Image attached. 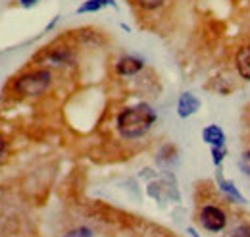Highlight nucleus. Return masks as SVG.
Returning a JSON list of instances; mask_svg holds the SVG:
<instances>
[{
    "instance_id": "nucleus-1",
    "label": "nucleus",
    "mask_w": 250,
    "mask_h": 237,
    "mask_svg": "<svg viewBox=\"0 0 250 237\" xmlns=\"http://www.w3.org/2000/svg\"><path fill=\"white\" fill-rule=\"evenodd\" d=\"M156 119V110L150 104L139 102L135 106H127L118 114L116 129L124 139H141L152 129Z\"/></svg>"
},
{
    "instance_id": "nucleus-2",
    "label": "nucleus",
    "mask_w": 250,
    "mask_h": 237,
    "mask_svg": "<svg viewBox=\"0 0 250 237\" xmlns=\"http://www.w3.org/2000/svg\"><path fill=\"white\" fill-rule=\"evenodd\" d=\"M52 85V73L48 70H33L14 79L12 91L18 96H39Z\"/></svg>"
},
{
    "instance_id": "nucleus-3",
    "label": "nucleus",
    "mask_w": 250,
    "mask_h": 237,
    "mask_svg": "<svg viewBox=\"0 0 250 237\" xmlns=\"http://www.w3.org/2000/svg\"><path fill=\"white\" fill-rule=\"evenodd\" d=\"M200 224H202V228H204L206 232L218 234L221 230H225V226H227L225 212L219 207L206 205V207L200 210Z\"/></svg>"
},
{
    "instance_id": "nucleus-4",
    "label": "nucleus",
    "mask_w": 250,
    "mask_h": 237,
    "mask_svg": "<svg viewBox=\"0 0 250 237\" xmlns=\"http://www.w3.org/2000/svg\"><path fill=\"white\" fill-rule=\"evenodd\" d=\"M145 68V60L139 58V56H122V58L116 62V73L122 75V77H131V75H137L141 70Z\"/></svg>"
},
{
    "instance_id": "nucleus-5",
    "label": "nucleus",
    "mask_w": 250,
    "mask_h": 237,
    "mask_svg": "<svg viewBox=\"0 0 250 237\" xmlns=\"http://www.w3.org/2000/svg\"><path fill=\"white\" fill-rule=\"evenodd\" d=\"M200 110V98L194 96L192 93H181L179 95V100H177V116L183 119L190 118L192 114H196Z\"/></svg>"
},
{
    "instance_id": "nucleus-6",
    "label": "nucleus",
    "mask_w": 250,
    "mask_h": 237,
    "mask_svg": "<svg viewBox=\"0 0 250 237\" xmlns=\"http://www.w3.org/2000/svg\"><path fill=\"white\" fill-rule=\"evenodd\" d=\"M202 141L206 145H210V147H223L225 145V133H223V129L219 125H216V123L206 125L202 129Z\"/></svg>"
},
{
    "instance_id": "nucleus-7",
    "label": "nucleus",
    "mask_w": 250,
    "mask_h": 237,
    "mask_svg": "<svg viewBox=\"0 0 250 237\" xmlns=\"http://www.w3.org/2000/svg\"><path fill=\"white\" fill-rule=\"evenodd\" d=\"M235 66H237V71L239 75L245 79V81H250V45L249 47H243L237 56H235Z\"/></svg>"
},
{
    "instance_id": "nucleus-8",
    "label": "nucleus",
    "mask_w": 250,
    "mask_h": 237,
    "mask_svg": "<svg viewBox=\"0 0 250 237\" xmlns=\"http://www.w3.org/2000/svg\"><path fill=\"white\" fill-rule=\"evenodd\" d=\"M114 4H116V0H85L83 4H79L77 14H94V12H100Z\"/></svg>"
},
{
    "instance_id": "nucleus-9",
    "label": "nucleus",
    "mask_w": 250,
    "mask_h": 237,
    "mask_svg": "<svg viewBox=\"0 0 250 237\" xmlns=\"http://www.w3.org/2000/svg\"><path fill=\"white\" fill-rule=\"evenodd\" d=\"M219 189L231 199V201H239V203H247V199L239 193V189L235 187V183L233 181H229V179H223L219 178Z\"/></svg>"
},
{
    "instance_id": "nucleus-10",
    "label": "nucleus",
    "mask_w": 250,
    "mask_h": 237,
    "mask_svg": "<svg viewBox=\"0 0 250 237\" xmlns=\"http://www.w3.org/2000/svg\"><path fill=\"white\" fill-rule=\"evenodd\" d=\"M133 2H135L141 10H145V12H154V10L164 6L166 0H133Z\"/></svg>"
},
{
    "instance_id": "nucleus-11",
    "label": "nucleus",
    "mask_w": 250,
    "mask_h": 237,
    "mask_svg": "<svg viewBox=\"0 0 250 237\" xmlns=\"http://www.w3.org/2000/svg\"><path fill=\"white\" fill-rule=\"evenodd\" d=\"M210 152H212V162H214L216 166H219V164L223 162V158L227 156L225 145H223V147H210Z\"/></svg>"
},
{
    "instance_id": "nucleus-12",
    "label": "nucleus",
    "mask_w": 250,
    "mask_h": 237,
    "mask_svg": "<svg viewBox=\"0 0 250 237\" xmlns=\"http://www.w3.org/2000/svg\"><path fill=\"white\" fill-rule=\"evenodd\" d=\"M63 237H94V234H93V230H89V228L81 226V228H75V230L67 232Z\"/></svg>"
},
{
    "instance_id": "nucleus-13",
    "label": "nucleus",
    "mask_w": 250,
    "mask_h": 237,
    "mask_svg": "<svg viewBox=\"0 0 250 237\" xmlns=\"http://www.w3.org/2000/svg\"><path fill=\"white\" fill-rule=\"evenodd\" d=\"M239 168H241L247 176H250V150L241 154V158H239Z\"/></svg>"
},
{
    "instance_id": "nucleus-14",
    "label": "nucleus",
    "mask_w": 250,
    "mask_h": 237,
    "mask_svg": "<svg viewBox=\"0 0 250 237\" xmlns=\"http://www.w3.org/2000/svg\"><path fill=\"white\" fill-rule=\"evenodd\" d=\"M229 237H250V228L249 226H237Z\"/></svg>"
},
{
    "instance_id": "nucleus-15",
    "label": "nucleus",
    "mask_w": 250,
    "mask_h": 237,
    "mask_svg": "<svg viewBox=\"0 0 250 237\" xmlns=\"http://www.w3.org/2000/svg\"><path fill=\"white\" fill-rule=\"evenodd\" d=\"M39 2H41V0H20V6L25 8V10H29V8H35Z\"/></svg>"
},
{
    "instance_id": "nucleus-16",
    "label": "nucleus",
    "mask_w": 250,
    "mask_h": 237,
    "mask_svg": "<svg viewBox=\"0 0 250 237\" xmlns=\"http://www.w3.org/2000/svg\"><path fill=\"white\" fill-rule=\"evenodd\" d=\"M4 150H6V139L0 135V156L4 154Z\"/></svg>"
},
{
    "instance_id": "nucleus-17",
    "label": "nucleus",
    "mask_w": 250,
    "mask_h": 237,
    "mask_svg": "<svg viewBox=\"0 0 250 237\" xmlns=\"http://www.w3.org/2000/svg\"><path fill=\"white\" fill-rule=\"evenodd\" d=\"M188 234H190V236H192V237H198V236H196V232H194L192 228H188Z\"/></svg>"
}]
</instances>
